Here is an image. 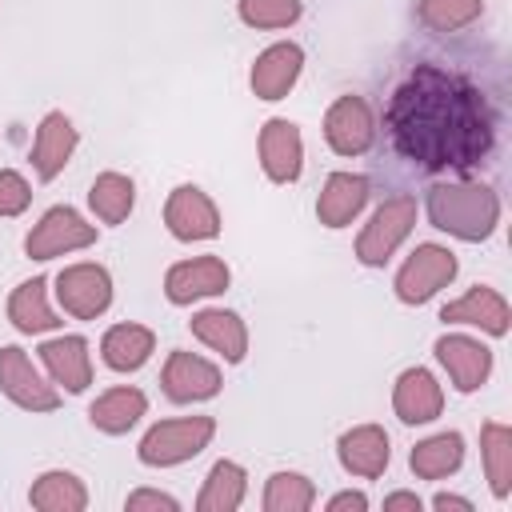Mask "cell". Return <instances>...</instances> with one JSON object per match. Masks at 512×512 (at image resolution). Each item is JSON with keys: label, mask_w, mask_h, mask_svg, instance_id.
<instances>
[{"label": "cell", "mask_w": 512, "mask_h": 512, "mask_svg": "<svg viewBox=\"0 0 512 512\" xmlns=\"http://www.w3.org/2000/svg\"><path fill=\"white\" fill-rule=\"evenodd\" d=\"M388 132L392 144L424 168H468L492 148V112L484 92L444 68L420 64L392 92Z\"/></svg>", "instance_id": "cell-1"}, {"label": "cell", "mask_w": 512, "mask_h": 512, "mask_svg": "<svg viewBox=\"0 0 512 512\" xmlns=\"http://www.w3.org/2000/svg\"><path fill=\"white\" fill-rule=\"evenodd\" d=\"M428 212L436 228H448L464 240H480L496 224V196L476 184H440L428 196Z\"/></svg>", "instance_id": "cell-2"}, {"label": "cell", "mask_w": 512, "mask_h": 512, "mask_svg": "<svg viewBox=\"0 0 512 512\" xmlns=\"http://www.w3.org/2000/svg\"><path fill=\"white\" fill-rule=\"evenodd\" d=\"M208 440H212V420H208V416L164 420V424H156V428L144 436L140 460H144V464H180V460L196 456Z\"/></svg>", "instance_id": "cell-3"}, {"label": "cell", "mask_w": 512, "mask_h": 512, "mask_svg": "<svg viewBox=\"0 0 512 512\" xmlns=\"http://www.w3.org/2000/svg\"><path fill=\"white\" fill-rule=\"evenodd\" d=\"M452 276H456L452 252H444V248H436V244H420V248L408 256V264L400 268L396 292H400V300L420 304V300H428L436 288H444Z\"/></svg>", "instance_id": "cell-4"}, {"label": "cell", "mask_w": 512, "mask_h": 512, "mask_svg": "<svg viewBox=\"0 0 512 512\" xmlns=\"http://www.w3.org/2000/svg\"><path fill=\"white\" fill-rule=\"evenodd\" d=\"M412 220H416V200H408V196L384 200V208L372 216V224H368L364 236H360V248H356L360 260H364V264H384V260L392 256V248L408 236Z\"/></svg>", "instance_id": "cell-5"}, {"label": "cell", "mask_w": 512, "mask_h": 512, "mask_svg": "<svg viewBox=\"0 0 512 512\" xmlns=\"http://www.w3.org/2000/svg\"><path fill=\"white\" fill-rule=\"evenodd\" d=\"M56 284H60V288H56V292H60V304H64L72 316H80V320L100 316V312L108 308V300H112L108 272L96 268V264H72V268L60 272Z\"/></svg>", "instance_id": "cell-6"}, {"label": "cell", "mask_w": 512, "mask_h": 512, "mask_svg": "<svg viewBox=\"0 0 512 512\" xmlns=\"http://www.w3.org/2000/svg\"><path fill=\"white\" fill-rule=\"evenodd\" d=\"M92 240H96V228H92V224H84L72 208H52V212L36 224V232L28 236V256L48 260V256L84 248V244H92Z\"/></svg>", "instance_id": "cell-7"}, {"label": "cell", "mask_w": 512, "mask_h": 512, "mask_svg": "<svg viewBox=\"0 0 512 512\" xmlns=\"http://www.w3.org/2000/svg\"><path fill=\"white\" fill-rule=\"evenodd\" d=\"M0 388L32 412H52L56 408V392L36 376V368L28 364V356L20 348H4L0 352Z\"/></svg>", "instance_id": "cell-8"}, {"label": "cell", "mask_w": 512, "mask_h": 512, "mask_svg": "<svg viewBox=\"0 0 512 512\" xmlns=\"http://www.w3.org/2000/svg\"><path fill=\"white\" fill-rule=\"evenodd\" d=\"M324 132H328V144L340 152V156H356L372 144V116H368V104L360 96H340L332 108H328V120H324Z\"/></svg>", "instance_id": "cell-9"}, {"label": "cell", "mask_w": 512, "mask_h": 512, "mask_svg": "<svg viewBox=\"0 0 512 512\" xmlns=\"http://www.w3.org/2000/svg\"><path fill=\"white\" fill-rule=\"evenodd\" d=\"M164 220H168V228H172L180 240H204V236H216V228H220L212 200H208L200 188H192V184H184V188H176V192L168 196Z\"/></svg>", "instance_id": "cell-10"}, {"label": "cell", "mask_w": 512, "mask_h": 512, "mask_svg": "<svg viewBox=\"0 0 512 512\" xmlns=\"http://www.w3.org/2000/svg\"><path fill=\"white\" fill-rule=\"evenodd\" d=\"M220 388V372L192 356V352H172L168 368H164V392L172 400H204V396H216Z\"/></svg>", "instance_id": "cell-11"}, {"label": "cell", "mask_w": 512, "mask_h": 512, "mask_svg": "<svg viewBox=\"0 0 512 512\" xmlns=\"http://www.w3.org/2000/svg\"><path fill=\"white\" fill-rule=\"evenodd\" d=\"M228 284V268L224 260L216 256H196V260H184L168 272V300L176 304H188L192 296H212V292H224Z\"/></svg>", "instance_id": "cell-12"}, {"label": "cell", "mask_w": 512, "mask_h": 512, "mask_svg": "<svg viewBox=\"0 0 512 512\" xmlns=\"http://www.w3.org/2000/svg\"><path fill=\"white\" fill-rule=\"evenodd\" d=\"M72 148H76V128H72V120H68L64 112H48L44 124H40V132H36V148H32V164H36L40 180H52V176L68 164Z\"/></svg>", "instance_id": "cell-13"}, {"label": "cell", "mask_w": 512, "mask_h": 512, "mask_svg": "<svg viewBox=\"0 0 512 512\" xmlns=\"http://www.w3.org/2000/svg\"><path fill=\"white\" fill-rule=\"evenodd\" d=\"M260 160L272 180H296L300 172V132L288 120H268L260 132Z\"/></svg>", "instance_id": "cell-14"}, {"label": "cell", "mask_w": 512, "mask_h": 512, "mask_svg": "<svg viewBox=\"0 0 512 512\" xmlns=\"http://www.w3.org/2000/svg\"><path fill=\"white\" fill-rule=\"evenodd\" d=\"M300 64H304V56H300L296 44H276V48H268V52L256 60V68H252V88H256V96L280 100V96L296 84Z\"/></svg>", "instance_id": "cell-15"}, {"label": "cell", "mask_w": 512, "mask_h": 512, "mask_svg": "<svg viewBox=\"0 0 512 512\" xmlns=\"http://www.w3.org/2000/svg\"><path fill=\"white\" fill-rule=\"evenodd\" d=\"M364 200H368V180H364V176L336 172V176L324 184L316 212H320V220H324L328 228H340V224H348V220L364 208Z\"/></svg>", "instance_id": "cell-16"}, {"label": "cell", "mask_w": 512, "mask_h": 512, "mask_svg": "<svg viewBox=\"0 0 512 512\" xmlns=\"http://www.w3.org/2000/svg\"><path fill=\"white\" fill-rule=\"evenodd\" d=\"M436 352H440V360H444V368L452 372V380H456V388L460 392H472L484 376H488V348H480L476 340H464V336H444L440 344H436Z\"/></svg>", "instance_id": "cell-17"}, {"label": "cell", "mask_w": 512, "mask_h": 512, "mask_svg": "<svg viewBox=\"0 0 512 512\" xmlns=\"http://www.w3.org/2000/svg\"><path fill=\"white\" fill-rule=\"evenodd\" d=\"M340 460L356 476H380L388 464V436L372 424L352 428L348 436H340Z\"/></svg>", "instance_id": "cell-18"}, {"label": "cell", "mask_w": 512, "mask_h": 512, "mask_svg": "<svg viewBox=\"0 0 512 512\" xmlns=\"http://www.w3.org/2000/svg\"><path fill=\"white\" fill-rule=\"evenodd\" d=\"M44 364L52 368V376L68 388V392H84L92 372H88V344L80 336H64V340H48L40 348Z\"/></svg>", "instance_id": "cell-19"}, {"label": "cell", "mask_w": 512, "mask_h": 512, "mask_svg": "<svg viewBox=\"0 0 512 512\" xmlns=\"http://www.w3.org/2000/svg\"><path fill=\"white\" fill-rule=\"evenodd\" d=\"M396 412L404 424H424L440 412V388L424 368H412L396 384Z\"/></svg>", "instance_id": "cell-20"}, {"label": "cell", "mask_w": 512, "mask_h": 512, "mask_svg": "<svg viewBox=\"0 0 512 512\" xmlns=\"http://www.w3.org/2000/svg\"><path fill=\"white\" fill-rule=\"evenodd\" d=\"M440 316H444V320H464V324H484V328L496 332V336L508 328V308H504V300H500L492 288H472L464 300L448 304Z\"/></svg>", "instance_id": "cell-21"}, {"label": "cell", "mask_w": 512, "mask_h": 512, "mask_svg": "<svg viewBox=\"0 0 512 512\" xmlns=\"http://www.w3.org/2000/svg\"><path fill=\"white\" fill-rule=\"evenodd\" d=\"M92 424L104 432H128L140 416H144V392L136 388H112L92 404Z\"/></svg>", "instance_id": "cell-22"}, {"label": "cell", "mask_w": 512, "mask_h": 512, "mask_svg": "<svg viewBox=\"0 0 512 512\" xmlns=\"http://www.w3.org/2000/svg\"><path fill=\"white\" fill-rule=\"evenodd\" d=\"M152 352V332L140 328V324H116L108 336H104V360L120 372L128 368H140Z\"/></svg>", "instance_id": "cell-23"}, {"label": "cell", "mask_w": 512, "mask_h": 512, "mask_svg": "<svg viewBox=\"0 0 512 512\" xmlns=\"http://www.w3.org/2000/svg\"><path fill=\"white\" fill-rule=\"evenodd\" d=\"M192 332L204 344H212L216 352H224L228 360L244 356V324L232 312H200V316H192Z\"/></svg>", "instance_id": "cell-24"}, {"label": "cell", "mask_w": 512, "mask_h": 512, "mask_svg": "<svg viewBox=\"0 0 512 512\" xmlns=\"http://www.w3.org/2000/svg\"><path fill=\"white\" fill-rule=\"evenodd\" d=\"M244 500V472L232 464V460H220L196 500L200 512H232L236 504Z\"/></svg>", "instance_id": "cell-25"}, {"label": "cell", "mask_w": 512, "mask_h": 512, "mask_svg": "<svg viewBox=\"0 0 512 512\" xmlns=\"http://www.w3.org/2000/svg\"><path fill=\"white\" fill-rule=\"evenodd\" d=\"M8 316L20 332H44V328H56L60 320L48 312L44 304V280H28L16 288V296L8 300Z\"/></svg>", "instance_id": "cell-26"}, {"label": "cell", "mask_w": 512, "mask_h": 512, "mask_svg": "<svg viewBox=\"0 0 512 512\" xmlns=\"http://www.w3.org/2000/svg\"><path fill=\"white\" fill-rule=\"evenodd\" d=\"M460 456H464L460 436H456V432H444V436L424 440V444L412 452V468H416V476L436 480V476H448V472L460 464Z\"/></svg>", "instance_id": "cell-27"}, {"label": "cell", "mask_w": 512, "mask_h": 512, "mask_svg": "<svg viewBox=\"0 0 512 512\" xmlns=\"http://www.w3.org/2000/svg\"><path fill=\"white\" fill-rule=\"evenodd\" d=\"M88 200H92V208H96L100 220L120 224L128 216V208H132V180L120 176V172H104V176H96Z\"/></svg>", "instance_id": "cell-28"}, {"label": "cell", "mask_w": 512, "mask_h": 512, "mask_svg": "<svg viewBox=\"0 0 512 512\" xmlns=\"http://www.w3.org/2000/svg\"><path fill=\"white\" fill-rule=\"evenodd\" d=\"M84 500L88 496H84L80 480L68 476V472H48L32 488V504L36 508H48V512H76V508H84Z\"/></svg>", "instance_id": "cell-29"}, {"label": "cell", "mask_w": 512, "mask_h": 512, "mask_svg": "<svg viewBox=\"0 0 512 512\" xmlns=\"http://www.w3.org/2000/svg\"><path fill=\"white\" fill-rule=\"evenodd\" d=\"M508 444H512L508 428H500V424L484 428V460H488V480H492L496 496H508V472H512V448Z\"/></svg>", "instance_id": "cell-30"}, {"label": "cell", "mask_w": 512, "mask_h": 512, "mask_svg": "<svg viewBox=\"0 0 512 512\" xmlns=\"http://www.w3.org/2000/svg\"><path fill=\"white\" fill-rule=\"evenodd\" d=\"M312 504V484L296 472H280L268 480V492H264V508L268 512H300Z\"/></svg>", "instance_id": "cell-31"}, {"label": "cell", "mask_w": 512, "mask_h": 512, "mask_svg": "<svg viewBox=\"0 0 512 512\" xmlns=\"http://www.w3.org/2000/svg\"><path fill=\"white\" fill-rule=\"evenodd\" d=\"M480 16V0H424L420 4V20L436 32H452L464 28Z\"/></svg>", "instance_id": "cell-32"}, {"label": "cell", "mask_w": 512, "mask_h": 512, "mask_svg": "<svg viewBox=\"0 0 512 512\" xmlns=\"http://www.w3.org/2000/svg\"><path fill=\"white\" fill-rule=\"evenodd\" d=\"M240 16L256 28H280L300 16L296 0H240Z\"/></svg>", "instance_id": "cell-33"}, {"label": "cell", "mask_w": 512, "mask_h": 512, "mask_svg": "<svg viewBox=\"0 0 512 512\" xmlns=\"http://www.w3.org/2000/svg\"><path fill=\"white\" fill-rule=\"evenodd\" d=\"M28 184L16 172H0V216H16L28 208Z\"/></svg>", "instance_id": "cell-34"}, {"label": "cell", "mask_w": 512, "mask_h": 512, "mask_svg": "<svg viewBox=\"0 0 512 512\" xmlns=\"http://www.w3.org/2000/svg\"><path fill=\"white\" fill-rule=\"evenodd\" d=\"M128 508H176V500L172 496H164V492H136V496H128Z\"/></svg>", "instance_id": "cell-35"}, {"label": "cell", "mask_w": 512, "mask_h": 512, "mask_svg": "<svg viewBox=\"0 0 512 512\" xmlns=\"http://www.w3.org/2000/svg\"><path fill=\"white\" fill-rule=\"evenodd\" d=\"M364 504H368V500H364L360 492H344V496H336V500H332L328 508L336 512V508H364Z\"/></svg>", "instance_id": "cell-36"}, {"label": "cell", "mask_w": 512, "mask_h": 512, "mask_svg": "<svg viewBox=\"0 0 512 512\" xmlns=\"http://www.w3.org/2000/svg\"><path fill=\"white\" fill-rule=\"evenodd\" d=\"M384 504H388V508H420V500H416V496H408V492H396V496H388Z\"/></svg>", "instance_id": "cell-37"}, {"label": "cell", "mask_w": 512, "mask_h": 512, "mask_svg": "<svg viewBox=\"0 0 512 512\" xmlns=\"http://www.w3.org/2000/svg\"><path fill=\"white\" fill-rule=\"evenodd\" d=\"M436 508H464V512H468L472 504H468V500H460V496H448V492H444V496H436Z\"/></svg>", "instance_id": "cell-38"}]
</instances>
